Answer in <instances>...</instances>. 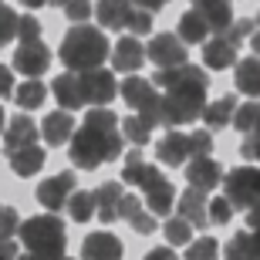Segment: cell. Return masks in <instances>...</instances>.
<instances>
[{
  "instance_id": "6da1fadb",
  "label": "cell",
  "mask_w": 260,
  "mask_h": 260,
  "mask_svg": "<svg viewBox=\"0 0 260 260\" xmlns=\"http://www.w3.org/2000/svg\"><path fill=\"white\" fill-rule=\"evenodd\" d=\"M155 88H166L162 95V125L176 128L186 125V122H196L206 108V88H210V78L206 71L196 64H183V68H169V71H159L152 81Z\"/></svg>"
},
{
  "instance_id": "7a4b0ae2",
  "label": "cell",
  "mask_w": 260,
  "mask_h": 260,
  "mask_svg": "<svg viewBox=\"0 0 260 260\" xmlns=\"http://www.w3.org/2000/svg\"><path fill=\"white\" fill-rule=\"evenodd\" d=\"M122 145H125V135H118V128H91L81 125V132L71 139V162L78 169H98L102 162H112L122 155Z\"/></svg>"
},
{
  "instance_id": "3957f363",
  "label": "cell",
  "mask_w": 260,
  "mask_h": 260,
  "mask_svg": "<svg viewBox=\"0 0 260 260\" xmlns=\"http://www.w3.org/2000/svg\"><path fill=\"white\" fill-rule=\"evenodd\" d=\"M17 237H20V243H24V250L30 257H38V260H61L64 257L68 233H64V223L54 213H41V216L24 220Z\"/></svg>"
},
{
  "instance_id": "277c9868",
  "label": "cell",
  "mask_w": 260,
  "mask_h": 260,
  "mask_svg": "<svg viewBox=\"0 0 260 260\" xmlns=\"http://www.w3.org/2000/svg\"><path fill=\"white\" fill-rule=\"evenodd\" d=\"M61 61H64L71 71H91V68H102V61L108 58V38L98 27H88V24H75V27L64 34L61 41Z\"/></svg>"
},
{
  "instance_id": "5b68a950",
  "label": "cell",
  "mask_w": 260,
  "mask_h": 260,
  "mask_svg": "<svg viewBox=\"0 0 260 260\" xmlns=\"http://www.w3.org/2000/svg\"><path fill=\"white\" fill-rule=\"evenodd\" d=\"M223 189L226 200L233 203V210H247L260 200V169L253 166H237L223 176Z\"/></svg>"
},
{
  "instance_id": "8992f818",
  "label": "cell",
  "mask_w": 260,
  "mask_h": 260,
  "mask_svg": "<svg viewBox=\"0 0 260 260\" xmlns=\"http://www.w3.org/2000/svg\"><path fill=\"white\" fill-rule=\"evenodd\" d=\"M145 61H152L159 71L186 64V44L179 41V34H155L145 48Z\"/></svg>"
},
{
  "instance_id": "52a82bcc",
  "label": "cell",
  "mask_w": 260,
  "mask_h": 260,
  "mask_svg": "<svg viewBox=\"0 0 260 260\" xmlns=\"http://www.w3.org/2000/svg\"><path fill=\"white\" fill-rule=\"evenodd\" d=\"M14 68L24 78H41L51 68V48L44 41H20V48L14 51Z\"/></svg>"
},
{
  "instance_id": "ba28073f",
  "label": "cell",
  "mask_w": 260,
  "mask_h": 260,
  "mask_svg": "<svg viewBox=\"0 0 260 260\" xmlns=\"http://www.w3.org/2000/svg\"><path fill=\"white\" fill-rule=\"evenodd\" d=\"M81 91H85V105H108V102L118 95L115 75L105 71V68L81 71Z\"/></svg>"
},
{
  "instance_id": "9c48e42d",
  "label": "cell",
  "mask_w": 260,
  "mask_h": 260,
  "mask_svg": "<svg viewBox=\"0 0 260 260\" xmlns=\"http://www.w3.org/2000/svg\"><path fill=\"white\" fill-rule=\"evenodd\" d=\"M186 183L193 186V189H203V193H210L216 186L223 183V166L213 159V155H193L189 162H186Z\"/></svg>"
},
{
  "instance_id": "30bf717a",
  "label": "cell",
  "mask_w": 260,
  "mask_h": 260,
  "mask_svg": "<svg viewBox=\"0 0 260 260\" xmlns=\"http://www.w3.org/2000/svg\"><path fill=\"white\" fill-rule=\"evenodd\" d=\"M71 193H75V173H58L38 186V203L48 213H58L68 206V196Z\"/></svg>"
},
{
  "instance_id": "8fae6325",
  "label": "cell",
  "mask_w": 260,
  "mask_h": 260,
  "mask_svg": "<svg viewBox=\"0 0 260 260\" xmlns=\"http://www.w3.org/2000/svg\"><path fill=\"white\" fill-rule=\"evenodd\" d=\"M122 253H125L122 240L108 230L88 233L85 243H81V260H122Z\"/></svg>"
},
{
  "instance_id": "7c38bea8",
  "label": "cell",
  "mask_w": 260,
  "mask_h": 260,
  "mask_svg": "<svg viewBox=\"0 0 260 260\" xmlns=\"http://www.w3.org/2000/svg\"><path fill=\"white\" fill-rule=\"evenodd\" d=\"M142 193H145L149 213H155V216H169V210L176 206V189H173V183H169L162 173H155L152 179L142 186Z\"/></svg>"
},
{
  "instance_id": "4fadbf2b",
  "label": "cell",
  "mask_w": 260,
  "mask_h": 260,
  "mask_svg": "<svg viewBox=\"0 0 260 260\" xmlns=\"http://www.w3.org/2000/svg\"><path fill=\"white\" fill-rule=\"evenodd\" d=\"M155 155H159V162L166 166H183L186 159H193V149H189V135L183 132H166L159 142H155Z\"/></svg>"
},
{
  "instance_id": "5bb4252c",
  "label": "cell",
  "mask_w": 260,
  "mask_h": 260,
  "mask_svg": "<svg viewBox=\"0 0 260 260\" xmlns=\"http://www.w3.org/2000/svg\"><path fill=\"white\" fill-rule=\"evenodd\" d=\"M237 61V44L226 34H213V41L203 44V64L210 71H226Z\"/></svg>"
},
{
  "instance_id": "9a60e30c",
  "label": "cell",
  "mask_w": 260,
  "mask_h": 260,
  "mask_svg": "<svg viewBox=\"0 0 260 260\" xmlns=\"http://www.w3.org/2000/svg\"><path fill=\"white\" fill-rule=\"evenodd\" d=\"M51 95L58 98V105L64 112L85 105V91H81V75L78 71H68V75H58L51 81Z\"/></svg>"
},
{
  "instance_id": "2e32d148",
  "label": "cell",
  "mask_w": 260,
  "mask_h": 260,
  "mask_svg": "<svg viewBox=\"0 0 260 260\" xmlns=\"http://www.w3.org/2000/svg\"><path fill=\"white\" fill-rule=\"evenodd\" d=\"M38 142V125L30 115H14L4 128V152H14V149H24V145Z\"/></svg>"
},
{
  "instance_id": "e0dca14e",
  "label": "cell",
  "mask_w": 260,
  "mask_h": 260,
  "mask_svg": "<svg viewBox=\"0 0 260 260\" xmlns=\"http://www.w3.org/2000/svg\"><path fill=\"white\" fill-rule=\"evenodd\" d=\"M193 10L200 14L206 24H210L213 34H223V30L233 24V7L230 0H193Z\"/></svg>"
},
{
  "instance_id": "ac0fdd59",
  "label": "cell",
  "mask_w": 260,
  "mask_h": 260,
  "mask_svg": "<svg viewBox=\"0 0 260 260\" xmlns=\"http://www.w3.org/2000/svg\"><path fill=\"white\" fill-rule=\"evenodd\" d=\"M95 17L105 30H125L128 17H132V0H98Z\"/></svg>"
},
{
  "instance_id": "d6986e66",
  "label": "cell",
  "mask_w": 260,
  "mask_h": 260,
  "mask_svg": "<svg viewBox=\"0 0 260 260\" xmlns=\"http://www.w3.org/2000/svg\"><path fill=\"white\" fill-rule=\"evenodd\" d=\"M112 64H115V71L132 75V71H139V68L145 64V48L135 38H122L115 48H112Z\"/></svg>"
},
{
  "instance_id": "ffe728a7",
  "label": "cell",
  "mask_w": 260,
  "mask_h": 260,
  "mask_svg": "<svg viewBox=\"0 0 260 260\" xmlns=\"http://www.w3.org/2000/svg\"><path fill=\"white\" fill-rule=\"evenodd\" d=\"M41 135H44V142H51V145L71 142V135H75V118L68 115L64 108H58V112L44 115V122H41Z\"/></svg>"
},
{
  "instance_id": "44dd1931",
  "label": "cell",
  "mask_w": 260,
  "mask_h": 260,
  "mask_svg": "<svg viewBox=\"0 0 260 260\" xmlns=\"http://www.w3.org/2000/svg\"><path fill=\"white\" fill-rule=\"evenodd\" d=\"M10 159V169H14V176H20V179H27V176H34L38 169H44V149L41 145H24V149H14V152H7Z\"/></svg>"
},
{
  "instance_id": "7402d4cb",
  "label": "cell",
  "mask_w": 260,
  "mask_h": 260,
  "mask_svg": "<svg viewBox=\"0 0 260 260\" xmlns=\"http://www.w3.org/2000/svg\"><path fill=\"white\" fill-rule=\"evenodd\" d=\"M233 112H237V98L223 95V98H216V102H206V108H203L200 118L206 122L210 132H220V128L233 125Z\"/></svg>"
},
{
  "instance_id": "603a6c76",
  "label": "cell",
  "mask_w": 260,
  "mask_h": 260,
  "mask_svg": "<svg viewBox=\"0 0 260 260\" xmlns=\"http://www.w3.org/2000/svg\"><path fill=\"white\" fill-rule=\"evenodd\" d=\"M179 216H183L189 226H210V216H206V193L189 186V189L179 196Z\"/></svg>"
},
{
  "instance_id": "cb8c5ba5",
  "label": "cell",
  "mask_w": 260,
  "mask_h": 260,
  "mask_svg": "<svg viewBox=\"0 0 260 260\" xmlns=\"http://www.w3.org/2000/svg\"><path fill=\"white\" fill-rule=\"evenodd\" d=\"M233 85L240 88V95L260 98V58H240L237 71H233Z\"/></svg>"
},
{
  "instance_id": "d4e9b609",
  "label": "cell",
  "mask_w": 260,
  "mask_h": 260,
  "mask_svg": "<svg viewBox=\"0 0 260 260\" xmlns=\"http://www.w3.org/2000/svg\"><path fill=\"white\" fill-rule=\"evenodd\" d=\"M118 200H122V186L118 183H102L95 189V216L102 223L118 220Z\"/></svg>"
},
{
  "instance_id": "484cf974",
  "label": "cell",
  "mask_w": 260,
  "mask_h": 260,
  "mask_svg": "<svg viewBox=\"0 0 260 260\" xmlns=\"http://www.w3.org/2000/svg\"><path fill=\"white\" fill-rule=\"evenodd\" d=\"M118 95L125 98V102L135 108V112H142L145 105H152L155 98H159V91H155L152 81H145V78H135V75H132V78L125 81V85L118 88Z\"/></svg>"
},
{
  "instance_id": "4316f807",
  "label": "cell",
  "mask_w": 260,
  "mask_h": 260,
  "mask_svg": "<svg viewBox=\"0 0 260 260\" xmlns=\"http://www.w3.org/2000/svg\"><path fill=\"white\" fill-rule=\"evenodd\" d=\"M44 98H48V85L38 81V78H27L20 88H14V102H17L20 112H34V108H41Z\"/></svg>"
},
{
  "instance_id": "83f0119b",
  "label": "cell",
  "mask_w": 260,
  "mask_h": 260,
  "mask_svg": "<svg viewBox=\"0 0 260 260\" xmlns=\"http://www.w3.org/2000/svg\"><path fill=\"white\" fill-rule=\"evenodd\" d=\"M206 34H210V24L189 7L183 17H179V41H183V44H203Z\"/></svg>"
},
{
  "instance_id": "f1b7e54d",
  "label": "cell",
  "mask_w": 260,
  "mask_h": 260,
  "mask_svg": "<svg viewBox=\"0 0 260 260\" xmlns=\"http://www.w3.org/2000/svg\"><path fill=\"white\" fill-rule=\"evenodd\" d=\"M155 173H159L155 166L142 162V155H139V152H132V155L125 159V169H122V179H125L128 186H139V189H142V186L149 183V179H152Z\"/></svg>"
},
{
  "instance_id": "f546056e",
  "label": "cell",
  "mask_w": 260,
  "mask_h": 260,
  "mask_svg": "<svg viewBox=\"0 0 260 260\" xmlns=\"http://www.w3.org/2000/svg\"><path fill=\"white\" fill-rule=\"evenodd\" d=\"M68 216L75 223H88L91 216H95V193H85V189H78V193L68 196Z\"/></svg>"
},
{
  "instance_id": "4dcf8cb0",
  "label": "cell",
  "mask_w": 260,
  "mask_h": 260,
  "mask_svg": "<svg viewBox=\"0 0 260 260\" xmlns=\"http://www.w3.org/2000/svg\"><path fill=\"white\" fill-rule=\"evenodd\" d=\"M162 230H166V240L173 243V247H186V243L193 240V226H189L183 216H173V220H166V223H162Z\"/></svg>"
},
{
  "instance_id": "1f68e13d",
  "label": "cell",
  "mask_w": 260,
  "mask_h": 260,
  "mask_svg": "<svg viewBox=\"0 0 260 260\" xmlns=\"http://www.w3.org/2000/svg\"><path fill=\"white\" fill-rule=\"evenodd\" d=\"M223 260H253V253H250V230L233 233L230 243H226V250H223Z\"/></svg>"
},
{
  "instance_id": "d6a6232c",
  "label": "cell",
  "mask_w": 260,
  "mask_h": 260,
  "mask_svg": "<svg viewBox=\"0 0 260 260\" xmlns=\"http://www.w3.org/2000/svg\"><path fill=\"white\" fill-rule=\"evenodd\" d=\"M216 253H220V243L213 237H200V240L186 243V260H216Z\"/></svg>"
},
{
  "instance_id": "836d02e7",
  "label": "cell",
  "mask_w": 260,
  "mask_h": 260,
  "mask_svg": "<svg viewBox=\"0 0 260 260\" xmlns=\"http://www.w3.org/2000/svg\"><path fill=\"white\" fill-rule=\"evenodd\" d=\"M257 118H260V102H247V105H240L233 112V125L240 128L243 135H250L257 128Z\"/></svg>"
},
{
  "instance_id": "e575fe53",
  "label": "cell",
  "mask_w": 260,
  "mask_h": 260,
  "mask_svg": "<svg viewBox=\"0 0 260 260\" xmlns=\"http://www.w3.org/2000/svg\"><path fill=\"white\" fill-rule=\"evenodd\" d=\"M17 14H14V7H7L4 0H0V51L7 48L10 41L17 38Z\"/></svg>"
},
{
  "instance_id": "d590c367",
  "label": "cell",
  "mask_w": 260,
  "mask_h": 260,
  "mask_svg": "<svg viewBox=\"0 0 260 260\" xmlns=\"http://www.w3.org/2000/svg\"><path fill=\"white\" fill-rule=\"evenodd\" d=\"M149 132H152V128L145 125L139 115H128L125 122H122V135H125L128 142H135V145H145V142H149Z\"/></svg>"
},
{
  "instance_id": "8d00e7d4",
  "label": "cell",
  "mask_w": 260,
  "mask_h": 260,
  "mask_svg": "<svg viewBox=\"0 0 260 260\" xmlns=\"http://www.w3.org/2000/svg\"><path fill=\"white\" fill-rule=\"evenodd\" d=\"M206 216H210V223H230L233 220V203L226 196H213L206 203Z\"/></svg>"
},
{
  "instance_id": "74e56055",
  "label": "cell",
  "mask_w": 260,
  "mask_h": 260,
  "mask_svg": "<svg viewBox=\"0 0 260 260\" xmlns=\"http://www.w3.org/2000/svg\"><path fill=\"white\" fill-rule=\"evenodd\" d=\"M17 230H20V216H17V210L0 203V240H10V237H14Z\"/></svg>"
},
{
  "instance_id": "f35d334b",
  "label": "cell",
  "mask_w": 260,
  "mask_h": 260,
  "mask_svg": "<svg viewBox=\"0 0 260 260\" xmlns=\"http://www.w3.org/2000/svg\"><path fill=\"white\" fill-rule=\"evenodd\" d=\"M64 14H68V20L85 24V20L95 14V4H91V0H68V4H64Z\"/></svg>"
},
{
  "instance_id": "ab89813d",
  "label": "cell",
  "mask_w": 260,
  "mask_h": 260,
  "mask_svg": "<svg viewBox=\"0 0 260 260\" xmlns=\"http://www.w3.org/2000/svg\"><path fill=\"white\" fill-rule=\"evenodd\" d=\"M125 30H132V38L135 34H152V14H149V10H132Z\"/></svg>"
},
{
  "instance_id": "60d3db41",
  "label": "cell",
  "mask_w": 260,
  "mask_h": 260,
  "mask_svg": "<svg viewBox=\"0 0 260 260\" xmlns=\"http://www.w3.org/2000/svg\"><path fill=\"white\" fill-rule=\"evenodd\" d=\"M17 38L20 41H41V20L24 14V17L17 20Z\"/></svg>"
},
{
  "instance_id": "b9f144b4",
  "label": "cell",
  "mask_w": 260,
  "mask_h": 260,
  "mask_svg": "<svg viewBox=\"0 0 260 260\" xmlns=\"http://www.w3.org/2000/svg\"><path fill=\"white\" fill-rule=\"evenodd\" d=\"M189 149H193V155H210L213 152V132H210V128L193 132V135H189Z\"/></svg>"
},
{
  "instance_id": "7bdbcfd3",
  "label": "cell",
  "mask_w": 260,
  "mask_h": 260,
  "mask_svg": "<svg viewBox=\"0 0 260 260\" xmlns=\"http://www.w3.org/2000/svg\"><path fill=\"white\" fill-rule=\"evenodd\" d=\"M155 220H159L155 213H142V210H139V213H135V216H132L128 223H132V230H135V233H142V237H149V233H155V226H159Z\"/></svg>"
},
{
  "instance_id": "ee69618b",
  "label": "cell",
  "mask_w": 260,
  "mask_h": 260,
  "mask_svg": "<svg viewBox=\"0 0 260 260\" xmlns=\"http://www.w3.org/2000/svg\"><path fill=\"white\" fill-rule=\"evenodd\" d=\"M247 34H253V20L250 17H240V20H233L230 27H226V38H230L233 44H240V38H247Z\"/></svg>"
},
{
  "instance_id": "f6af8a7d",
  "label": "cell",
  "mask_w": 260,
  "mask_h": 260,
  "mask_svg": "<svg viewBox=\"0 0 260 260\" xmlns=\"http://www.w3.org/2000/svg\"><path fill=\"white\" fill-rule=\"evenodd\" d=\"M139 210H142V200L132 196V193H122V200H118V216H122V220H132Z\"/></svg>"
},
{
  "instance_id": "bcb514c9",
  "label": "cell",
  "mask_w": 260,
  "mask_h": 260,
  "mask_svg": "<svg viewBox=\"0 0 260 260\" xmlns=\"http://www.w3.org/2000/svg\"><path fill=\"white\" fill-rule=\"evenodd\" d=\"M257 149H260V135L250 132V135H247V139L240 142V155L247 159V162H250V159H257Z\"/></svg>"
},
{
  "instance_id": "7dc6e473",
  "label": "cell",
  "mask_w": 260,
  "mask_h": 260,
  "mask_svg": "<svg viewBox=\"0 0 260 260\" xmlns=\"http://www.w3.org/2000/svg\"><path fill=\"white\" fill-rule=\"evenodd\" d=\"M14 95V71L7 64H0V98Z\"/></svg>"
},
{
  "instance_id": "c3c4849f",
  "label": "cell",
  "mask_w": 260,
  "mask_h": 260,
  "mask_svg": "<svg viewBox=\"0 0 260 260\" xmlns=\"http://www.w3.org/2000/svg\"><path fill=\"white\" fill-rule=\"evenodd\" d=\"M247 230H260V200L253 203V206H247Z\"/></svg>"
},
{
  "instance_id": "681fc988",
  "label": "cell",
  "mask_w": 260,
  "mask_h": 260,
  "mask_svg": "<svg viewBox=\"0 0 260 260\" xmlns=\"http://www.w3.org/2000/svg\"><path fill=\"white\" fill-rule=\"evenodd\" d=\"M166 4H169V0H132V7H139V10H149V14H152V10H162Z\"/></svg>"
},
{
  "instance_id": "f907efd6",
  "label": "cell",
  "mask_w": 260,
  "mask_h": 260,
  "mask_svg": "<svg viewBox=\"0 0 260 260\" xmlns=\"http://www.w3.org/2000/svg\"><path fill=\"white\" fill-rule=\"evenodd\" d=\"M145 260H179V257H176V253L169 250V247H155V250L145 253Z\"/></svg>"
},
{
  "instance_id": "816d5d0a",
  "label": "cell",
  "mask_w": 260,
  "mask_h": 260,
  "mask_svg": "<svg viewBox=\"0 0 260 260\" xmlns=\"http://www.w3.org/2000/svg\"><path fill=\"white\" fill-rule=\"evenodd\" d=\"M0 260H17V247H14V240H0Z\"/></svg>"
},
{
  "instance_id": "f5cc1de1",
  "label": "cell",
  "mask_w": 260,
  "mask_h": 260,
  "mask_svg": "<svg viewBox=\"0 0 260 260\" xmlns=\"http://www.w3.org/2000/svg\"><path fill=\"white\" fill-rule=\"evenodd\" d=\"M250 253L253 260H260V230H250Z\"/></svg>"
},
{
  "instance_id": "db71d44e",
  "label": "cell",
  "mask_w": 260,
  "mask_h": 260,
  "mask_svg": "<svg viewBox=\"0 0 260 260\" xmlns=\"http://www.w3.org/2000/svg\"><path fill=\"white\" fill-rule=\"evenodd\" d=\"M250 44H253V54L260 58V30H253V34H250Z\"/></svg>"
},
{
  "instance_id": "11a10c76",
  "label": "cell",
  "mask_w": 260,
  "mask_h": 260,
  "mask_svg": "<svg viewBox=\"0 0 260 260\" xmlns=\"http://www.w3.org/2000/svg\"><path fill=\"white\" fill-rule=\"evenodd\" d=\"M44 4H48V0H20V7H30V10H34V7H44Z\"/></svg>"
},
{
  "instance_id": "9f6ffc18",
  "label": "cell",
  "mask_w": 260,
  "mask_h": 260,
  "mask_svg": "<svg viewBox=\"0 0 260 260\" xmlns=\"http://www.w3.org/2000/svg\"><path fill=\"white\" fill-rule=\"evenodd\" d=\"M4 128H7V112L0 108V135H4Z\"/></svg>"
},
{
  "instance_id": "6f0895ef",
  "label": "cell",
  "mask_w": 260,
  "mask_h": 260,
  "mask_svg": "<svg viewBox=\"0 0 260 260\" xmlns=\"http://www.w3.org/2000/svg\"><path fill=\"white\" fill-rule=\"evenodd\" d=\"M17 260H38V257H30V253L24 250V253H17Z\"/></svg>"
},
{
  "instance_id": "680465c9",
  "label": "cell",
  "mask_w": 260,
  "mask_h": 260,
  "mask_svg": "<svg viewBox=\"0 0 260 260\" xmlns=\"http://www.w3.org/2000/svg\"><path fill=\"white\" fill-rule=\"evenodd\" d=\"M48 4H51V7H64L68 0H48Z\"/></svg>"
},
{
  "instance_id": "91938a15",
  "label": "cell",
  "mask_w": 260,
  "mask_h": 260,
  "mask_svg": "<svg viewBox=\"0 0 260 260\" xmlns=\"http://www.w3.org/2000/svg\"><path fill=\"white\" fill-rule=\"evenodd\" d=\"M253 132H257V135H260V118H257V128H253Z\"/></svg>"
},
{
  "instance_id": "94428289",
  "label": "cell",
  "mask_w": 260,
  "mask_h": 260,
  "mask_svg": "<svg viewBox=\"0 0 260 260\" xmlns=\"http://www.w3.org/2000/svg\"><path fill=\"white\" fill-rule=\"evenodd\" d=\"M257 162H260V149H257Z\"/></svg>"
},
{
  "instance_id": "6125c7cd",
  "label": "cell",
  "mask_w": 260,
  "mask_h": 260,
  "mask_svg": "<svg viewBox=\"0 0 260 260\" xmlns=\"http://www.w3.org/2000/svg\"><path fill=\"white\" fill-rule=\"evenodd\" d=\"M61 260H68V257H61Z\"/></svg>"
},
{
  "instance_id": "be15d7a7",
  "label": "cell",
  "mask_w": 260,
  "mask_h": 260,
  "mask_svg": "<svg viewBox=\"0 0 260 260\" xmlns=\"http://www.w3.org/2000/svg\"><path fill=\"white\" fill-rule=\"evenodd\" d=\"M257 20H260V17H257Z\"/></svg>"
}]
</instances>
